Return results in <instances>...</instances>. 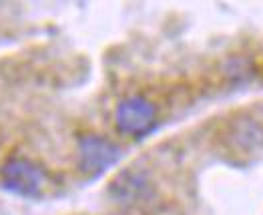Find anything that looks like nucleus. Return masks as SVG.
<instances>
[{
  "label": "nucleus",
  "instance_id": "7ed1b4c3",
  "mask_svg": "<svg viewBox=\"0 0 263 215\" xmlns=\"http://www.w3.org/2000/svg\"><path fill=\"white\" fill-rule=\"evenodd\" d=\"M155 195V185L149 173L129 167L119 173L109 185V197L121 207H141L149 203Z\"/></svg>",
  "mask_w": 263,
  "mask_h": 215
},
{
  "label": "nucleus",
  "instance_id": "f03ea898",
  "mask_svg": "<svg viewBox=\"0 0 263 215\" xmlns=\"http://www.w3.org/2000/svg\"><path fill=\"white\" fill-rule=\"evenodd\" d=\"M123 157V151L117 143L101 135H83L77 145L79 169L88 177H99L115 167Z\"/></svg>",
  "mask_w": 263,
  "mask_h": 215
},
{
  "label": "nucleus",
  "instance_id": "f257e3e1",
  "mask_svg": "<svg viewBox=\"0 0 263 215\" xmlns=\"http://www.w3.org/2000/svg\"><path fill=\"white\" fill-rule=\"evenodd\" d=\"M115 127L119 133L127 137H147L157 125V107L153 103L143 97V95H131L119 101L112 113Z\"/></svg>",
  "mask_w": 263,
  "mask_h": 215
},
{
  "label": "nucleus",
  "instance_id": "20e7f679",
  "mask_svg": "<svg viewBox=\"0 0 263 215\" xmlns=\"http://www.w3.org/2000/svg\"><path fill=\"white\" fill-rule=\"evenodd\" d=\"M2 185L18 197H36L44 187V171L30 159L14 157L2 167Z\"/></svg>",
  "mask_w": 263,
  "mask_h": 215
}]
</instances>
